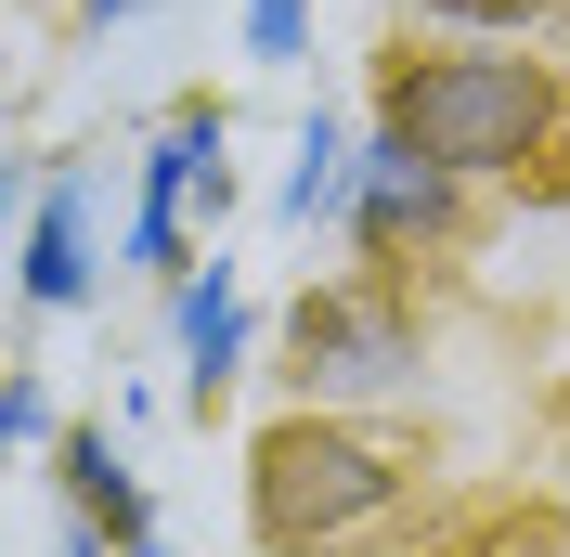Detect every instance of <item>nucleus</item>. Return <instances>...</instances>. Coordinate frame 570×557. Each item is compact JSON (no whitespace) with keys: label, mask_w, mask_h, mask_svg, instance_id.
Returning <instances> with one entry per match:
<instances>
[{"label":"nucleus","mask_w":570,"mask_h":557,"mask_svg":"<svg viewBox=\"0 0 570 557\" xmlns=\"http://www.w3.org/2000/svg\"><path fill=\"white\" fill-rule=\"evenodd\" d=\"M558 105L570 91L532 52H415L376 91V130H402L428 169H454V182H519L544 156V130H558Z\"/></svg>","instance_id":"obj_1"},{"label":"nucleus","mask_w":570,"mask_h":557,"mask_svg":"<svg viewBox=\"0 0 570 557\" xmlns=\"http://www.w3.org/2000/svg\"><path fill=\"white\" fill-rule=\"evenodd\" d=\"M415 506V453H390L376 428H351V416H285V428H259V453H247V519H259V545H363L376 519H402Z\"/></svg>","instance_id":"obj_2"},{"label":"nucleus","mask_w":570,"mask_h":557,"mask_svg":"<svg viewBox=\"0 0 570 557\" xmlns=\"http://www.w3.org/2000/svg\"><path fill=\"white\" fill-rule=\"evenodd\" d=\"M415 363H428V324H415V299L376 260L312 285L285 312V377L312 389V402H390V389H415Z\"/></svg>","instance_id":"obj_3"},{"label":"nucleus","mask_w":570,"mask_h":557,"mask_svg":"<svg viewBox=\"0 0 570 557\" xmlns=\"http://www.w3.org/2000/svg\"><path fill=\"white\" fill-rule=\"evenodd\" d=\"M220 143H234V117L220 105H181L169 130L142 143V195H130V273H181L195 260V208H234V169H220Z\"/></svg>","instance_id":"obj_4"},{"label":"nucleus","mask_w":570,"mask_h":557,"mask_svg":"<svg viewBox=\"0 0 570 557\" xmlns=\"http://www.w3.org/2000/svg\"><path fill=\"white\" fill-rule=\"evenodd\" d=\"M466 195L480 182H454V169H428L402 130H376V143H351V195H337V234L390 273L402 246H454L466 234Z\"/></svg>","instance_id":"obj_5"},{"label":"nucleus","mask_w":570,"mask_h":557,"mask_svg":"<svg viewBox=\"0 0 570 557\" xmlns=\"http://www.w3.org/2000/svg\"><path fill=\"white\" fill-rule=\"evenodd\" d=\"M169 338H181V402L208 416L220 389L247 377V299H234V260H208V273L181 260V273H169Z\"/></svg>","instance_id":"obj_6"},{"label":"nucleus","mask_w":570,"mask_h":557,"mask_svg":"<svg viewBox=\"0 0 570 557\" xmlns=\"http://www.w3.org/2000/svg\"><path fill=\"white\" fill-rule=\"evenodd\" d=\"M13 285H27V312H91L105 260H91V195H78V182H39V195H27V246H13Z\"/></svg>","instance_id":"obj_7"},{"label":"nucleus","mask_w":570,"mask_h":557,"mask_svg":"<svg viewBox=\"0 0 570 557\" xmlns=\"http://www.w3.org/2000/svg\"><path fill=\"white\" fill-rule=\"evenodd\" d=\"M52 480H66V506L105 545H130V531H156V506H142V467L130 441H105V428H52Z\"/></svg>","instance_id":"obj_8"},{"label":"nucleus","mask_w":570,"mask_h":557,"mask_svg":"<svg viewBox=\"0 0 570 557\" xmlns=\"http://www.w3.org/2000/svg\"><path fill=\"white\" fill-rule=\"evenodd\" d=\"M337 195H351V130L312 117V130H298V169L273 182V221H285V234H312V221H337Z\"/></svg>","instance_id":"obj_9"},{"label":"nucleus","mask_w":570,"mask_h":557,"mask_svg":"<svg viewBox=\"0 0 570 557\" xmlns=\"http://www.w3.org/2000/svg\"><path fill=\"white\" fill-rule=\"evenodd\" d=\"M428 27H480V39H532V27H558V0H415Z\"/></svg>","instance_id":"obj_10"},{"label":"nucleus","mask_w":570,"mask_h":557,"mask_svg":"<svg viewBox=\"0 0 570 557\" xmlns=\"http://www.w3.org/2000/svg\"><path fill=\"white\" fill-rule=\"evenodd\" d=\"M39 441H52V389L27 363H0V453H39Z\"/></svg>","instance_id":"obj_11"},{"label":"nucleus","mask_w":570,"mask_h":557,"mask_svg":"<svg viewBox=\"0 0 570 557\" xmlns=\"http://www.w3.org/2000/svg\"><path fill=\"white\" fill-rule=\"evenodd\" d=\"M247 52L259 66H298L312 52V0H247Z\"/></svg>","instance_id":"obj_12"},{"label":"nucleus","mask_w":570,"mask_h":557,"mask_svg":"<svg viewBox=\"0 0 570 557\" xmlns=\"http://www.w3.org/2000/svg\"><path fill=\"white\" fill-rule=\"evenodd\" d=\"M519 195H544V208H570V105H558V130H544V156L519 169Z\"/></svg>","instance_id":"obj_13"},{"label":"nucleus","mask_w":570,"mask_h":557,"mask_svg":"<svg viewBox=\"0 0 570 557\" xmlns=\"http://www.w3.org/2000/svg\"><path fill=\"white\" fill-rule=\"evenodd\" d=\"M27 195H39V169H27V156H0V221L27 208Z\"/></svg>","instance_id":"obj_14"},{"label":"nucleus","mask_w":570,"mask_h":557,"mask_svg":"<svg viewBox=\"0 0 570 557\" xmlns=\"http://www.w3.org/2000/svg\"><path fill=\"white\" fill-rule=\"evenodd\" d=\"M52 557H117V545H105L91 519H66V531H52Z\"/></svg>","instance_id":"obj_15"},{"label":"nucleus","mask_w":570,"mask_h":557,"mask_svg":"<svg viewBox=\"0 0 570 557\" xmlns=\"http://www.w3.org/2000/svg\"><path fill=\"white\" fill-rule=\"evenodd\" d=\"M259 557H390V545H259Z\"/></svg>","instance_id":"obj_16"},{"label":"nucleus","mask_w":570,"mask_h":557,"mask_svg":"<svg viewBox=\"0 0 570 557\" xmlns=\"http://www.w3.org/2000/svg\"><path fill=\"white\" fill-rule=\"evenodd\" d=\"M78 13H91V39H105V27H130V13H142V0H78Z\"/></svg>","instance_id":"obj_17"},{"label":"nucleus","mask_w":570,"mask_h":557,"mask_svg":"<svg viewBox=\"0 0 570 557\" xmlns=\"http://www.w3.org/2000/svg\"><path fill=\"white\" fill-rule=\"evenodd\" d=\"M117 557H181V545H169V531H130V545H117Z\"/></svg>","instance_id":"obj_18"}]
</instances>
